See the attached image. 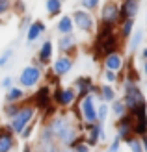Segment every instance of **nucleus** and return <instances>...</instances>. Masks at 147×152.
I'll list each match as a JSON object with an SVG mask.
<instances>
[{
    "instance_id": "nucleus-40",
    "label": "nucleus",
    "mask_w": 147,
    "mask_h": 152,
    "mask_svg": "<svg viewBox=\"0 0 147 152\" xmlns=\"http://www.w3.org/2000/svg\"><path fill=\"white\" fill-rule=\"evenodd\" d=\"M142 58H143L145 61H147V48H143V50H142Z\"/></svg>"
},
{
    "instance_id": "nucleus-4",
    "label": "nucleus",
    "mask_w": 147,
    "mask_h": 152,
    "mask_svg": "<svg viewBox=\"0 0 147 152\" xmlns=\"http://www.w3.org/2000/svg\"><path fill=\"white\" fill-rule=\"evenodd\" d=\"M99 19L100 22L104 24H117L119 22V6L115 0H106L100 7V13H99Z\"/></svg>"
},
{
    "instance_id": "nucleus-6",
    "label": "nucleus",
    "mask_w": 147,
    "mask_h": 152,
    "mask_svg": "<svg viewBox=\"0 0 147 152\" xmlns=\"http://www.w3.org/2000/svg\"><path fill=\"white\" fill-rule=\"evenodd\" d=\"M80 110H82V119L86 121L88 124L97 123V106H95V96L91 95V93L82 96Z\"/></svg>"
},
{
    "instance_id": "nucleus-21",
    "label": "nucleus",
    "mask_w": 147,
    "mask_h": 152,
    "mask_svg": "<svg viewBox=\"0 0 147 152\" xmlns=\"http://www.w3.org/2000/svg\"><path fill=\"white\" fill-rule=\"evenodd\" d=\"M99 98L103 102H112V100H115V89L112 87V86H103V87H99Z\"/></svg>"
},
{
    "instance_id": "nucleus-28",
    "label": "nucleus",
    "mask_w": 147,
    "mask_h": 152,
    "mask_svg": "<svg viewBox=\"0 0 147 152\" xmlns=\"http://www.w3.org/2000/svg\"><path fill=\"white\" fill-rule=\"evenodd\" d=\"M106 115H108V106H106V102H100V106L97 108V121L99 123H104Z\"/></svg>"
},
{
    "instance_id": "nucleus-33",
    "label": "nucleus",
    "mask_w": 147,
    "mask_h": 152,
    "mask_svg": "<svg viewBox=\"0 0 147 152\" xmlns=\"http://www.w3.org/2000/svg\"><path fill=\"white\" fill-rule=\"evenodd\" d=\"M129 145H130V150H132V152H143V150H142V141H138V139H130V141H129Z\"/></svg>"
},
{
    "instance_id": "nucleus-46",
    "label": "nucleus",
    "mask_w": 147,
    "mask_h": 152,
    "mask_svg": "<svg viewBox=\"0 0 147 152\" xmlns=\"http://www.w3.org/2000/svg\"><path fill=\"white\" fill-rule=\"evenodd\" d=\"M0 2H2V0H0Z\"/></svg>"
},
{
    "instance_id": "nucleus-2",
    "label": "nucleus",
    "mask_w": 147,
    "mask_h": 152,
    "mask_svg": "<svg viewBox=\"0 0 147 152\" xmlns=\"http://www.w3.org/2000/svg\"><path fill=\"white\" fill-rule=\"evenodd\" d=\"M34 113H35V110L32 108V106H24V108H21V110L10 119V130H11L13 134H21L22 128H24L30 121L34 119Z\"/></svg>"
},
{
    "instance_id": "nucleus-16",
    "label": "nucleus",
    "mask_w": 147,
    "mask_h": 152,
    "mask_svg": "<svg viewBox=\"0 0 147 152\" xmlns=\"http://www.w3.org/2000/svg\"><path fill=\"white\" fill-rule=\"evenodd\" d=\"M75 47H76V39H75L73 34L61 35L60 39H58V50H60V52H71Z\"/></svg>"
},
{
    "instance_id": "nucleus-31",
    "label": "nucleus",
    "mask_w": 147,
    "mask_h": 152,
    "mask_svg": "<svg viewBox=\"0 0 147 152\" xmlns=\"http://www.w3.org/2000/svg\"><path fill=\"white\" fill-rule=\"evenodd\" d=\"M11 7H13V13L24 15V2L22 0H11Z\"/></svg>"
},
{
    "instance_id": "nucleus-11",
    "label": "nucleus",
    "mask_w": 147,
    "mask_h": 152,
    "mask_svg": "<svg viewBox=\"0 0 147 152\" xmlns=\"http://www.w3.org/2000/svg\"><path fill=\"white\" fill-rule=\"evenodd\" d=\"M67 126H71V121H69L67 117H64V115L54 117V119L50 121V124H49V128H50L52 134H54V137H60L61 132H64Z\"/></svg>"
},
{
    "instance_id": "nucleus-3",
    "label": "nucleus",
    "mask_w": 147,
    "mask_h": 152,
    "mask_svg": "<svg viewBox=\"0 0 147 152\" xmlns=\"http://www.w3.org/2000/svg\"><path fill=\"white\" fill-rule=\"evenodd\" d=\"M71 19H73V24L75 28H78L80 32H88L91 34L95 30V19H93V15H91V11L88 10H75L73 15H71Z\"/></svg>"
},
{
    "instance_id": "nucleus-12",
    "label": "nucleus",
    "mask_w": 147,
    "mask_h": 152,
    "mask_svg": "<svg viewBox=\"0 0 147 152\" xmlns=\"http://www.w3.org/2000/svg\"><path fill=\"white\" fill-rule=\"evenodd\" d=\"M104 67H106V69H110V71H121V67H123V56L119 54L117 50L106 54L104 56Z\"/></svg>"
},
{
    "instance_id": "nucleus-14",
    "label": "nucleus",
    "mask_w": 147,
    "mask_h": 152,
    "mask_svg": "<svg viewBox=\"0 0 147 152\" xmlns=\"http://www.w3.org/2000/svg\"><path fill=\"white\" fill-rule=\"evenodd\" d=\"M13 147V135L10 128H0V152H10Z\"/></svg>"
},
{
    "instance_id": "nucleus-42",
    "label": "nucleus",
    "mask_w": 147,
    "mask_h": 152,
    "mask_svg": "<svg viewBox=\"0 0 147 152\" xmlns=\"http://www.w3.org/2000/svg\"><path fill=\"white\" fill-rule=\"evenodd\" d=\"M60 152H76L75 148H64V150H60Z\"/></svg>"
},
{
    "instance_id": "nucleus-22",
    "label": "nucleus",
    "mask_w": 147,
    "mask_h": 152,
    "mask_svg": "<svg viewBox=\"0 0 147 152\" xmlns=\"http://www.w3.org/2000/svg\"><path fill=\"white\" fill-rule=\"evenodd\" d=\"M58 139H60L61 143H64V145H71V143L76 139V130H75L73 126H67L65 130L61 132V135H60Z\"/></svg>"
},
{
    "instance_id": "nucleus-37",
    "label": "nucleus",
    "mask_w": 147,
    "mask_h": 152,
    "mask_svg": "<svg viewBox=\"0 0 147 152\" xmlns=\"http://www.w3.org/2000/svg\"><path fill=\"white\" fill-rule=\"evenodd\" d=\"M119 145H121V137H119V135H115V139H114V143H112V147H110V150H108V152H117L119 150Z\"/></svg>"
},
{
    "instance_id": "nucleus-43",
    "label": "nucleus",
    "mask_w": 147,
    "mask_h": 152,
    "mask_svg": "<svg viewBox=\"0 0 147 152\" xmlns=\"http://www.w3.org/2000/svg\"><path fill=\"white\" fill-rule=\"evenodd\" d=\"M143 72L147 74V61H145V67H143Z\"/></svg>"
},
{
    "instance_id": "nucleus-39",
    "label": "nucleus",
    "mask_w": 147,
    "mask_h": 152,
    "mask_svg": "<svg viewBox=\"0 0 147 152\" xmlns=\"http://www.w3.org/2000/svg\"><path fill=\"white\" fill-rule=\"evenodd\" d=\"M11 86H13V80L10 78V76H6V78L2 80V87H7V89H10Z\"/></svg>"
},
{
    "instance_id": "nucleus-44",
    "label": "nucleus",
    "mask_w": 147,
    "mask_h": 152,
    "mask_svg": "<svg viewBox=\"0 0 147 152\" xmlns=\"http://www.w3.org/2000/svg\"><path fill=\"white\" fill-rule=\"evenodd\" d=\"M0 26H2V19H0Z\"/></svg>"
},
{
    "instance_id": "nucleus-15",
    "label": "nucleus",
    "mask_w": 147,
    "mask_h": 152,
    "mask_svg": "<svg viewBox=\"0 0 147 152\" xmlns=\"http://www.w3.org/2000/svg\"><path fill=\"white\" fill-rule=\"evenodd\" d=\"M73 19L69 17V15H61L60 20H58V24H56V30H58V34L61 35H69V34H73Z\"/></svg>"
},
{
    "instance_id": "nucleus-9",
    "label": "nucleus",
    "mask_w": 147,
    "mask_h": 152,
    "mask_svg": "<svg viewBox=\"0 0 147 152\" xmlns=\"http://www.w3.org/2000/svg\"><path fill=\"white\" fill-rule=\"evenodd\" d=\"M45 30H47V26H45L43 20H32V22H30V26L26 28V43L32 45L34 41H37L43 35Z\"/></svg>"
},
{
    "instance_id": "nucleus-30",
    "label": "nucleus",
    "mask_w": 147,
    "mask_h": 152,
    "mask_svg": "<svg viewBox=\"0 0 147 152\" xmlns=\"http://www.w3.org/2000/svg\"><path fill=\"white\" fill-rule=\"evenodd\" d=\"M80 4H82L84 10L93 11V10H97V7L100 6V0H80Z\"/></svg>"
},
{
    "instance_id": "nucleus-8",
    "label": "nucleus",
    "mask_w": 147,
    "mask_h": 152,
    "mask_svg": "<svg viewBox=\"0 0 147 152\" xmlns=\"http://www.w3.org/2000/svg\"><path fill=\"white\" fill-rule=\"evenodd\" d=\"M76 98V91L73 87H61L54 91V100L60 106H71Z\"/></svg>"
},
{
    "instance_id": "nucleus-27",
    "label": "nucleus",
    "mask_w": 147,
    "mask_h": 152,
    "mask_svg": "<svg viewBox=\"0 0 147 152\" xmlns=\"http://www.w3.org/2000/svg\"><path fill=\"white\" fill-rule=\"evenodd\" d=\"M49 93H50V87H43V89L37 91V96H35L37 106H45V104H49V102H50Z\"/></svg>"
},
{
    "instance_id": "nucleus-24",
    "label": "nucleus",
    "mask_w": 147,
    "mask_h": 152,
    "mask_svg": "<svg viewBox=\"0 0 147 152\" xmlns=\"http://www.w3.org/2000/svg\"><path fill=\"white\" fill-rule=\"evenodd\" d=\"M132 37H130V43H129V48H130V52H134V50H138V47L142 45V39H143V32L142 30H136L134 34H130Z\"/></svg>"
},
{
    "instance_id": "nucleus-1",
    "label": "nucleus",
    "mask_w": 147,
    "mask_h": 152,
    "mask_svg": "<svg viewBox=\"0 0 147 152\" xmlns=\"http://www.w3.org/2000/svg\"><path fill=\"white\" fill-rule=\"evenodd\" d=\"M123 91H125V98H123V102H125L127 110L134 111L138 106L145 104V98H143L142 91H140V87L136 86L134 80H129V78H127L125 83H123Z\"/></svg>"
},
{
    "instance_id": "nucleus-41",
    "label": "nucleus",
    "mask_w": 147,
    "mask_h": 152,
    "mask_svg": "<svg viewBox=\"0 0 147 152\" xmlns=\"http://www.w3.org/2000/svg\"><path fill=\"white\" fill-rule=\"evenodd\" d=\"M142 147L145 148V152H147V137H143V141H142Z\"/></svg>"
},
{
    "instance_id": "nucleus-34",
    "label": "nucleus",
    "mask_w": 147,
    "mask_h": 152,
    "mask_svg": "<svg viewBox=\"0 0 147 152\" xmlns=\"http://www.w3.org/2000/svg\"><path fill=\"white\" fill-rule=\"evenodd\" d=\"M11 54H13V50L11 48H7L6 52H4V54L2 56H0V67H4L7 61H10V58H11Z\"/></svg>"
},
{
    "instance_id": "nucleus-35",
    "label": "nucleus",
    "mask_w": 147,
    "mask_h": 152,
    "mask_svg": "<svg viewBox=\"0 0 147 152\" xmlns=\"http://www.w3.org/2000/svg\"><path fill=\"white\" fill-rule=\"evenodd\" d=\"M30 22H32V17H30V15H22V20H21V26H19V30L22 32V30H26L28 26H30Z\"/></svg>"
},
{
    "instance_id": "nucleus-18",
    "label": "nucleus",
    "mask_w": 147,
    "mask_h": 152,
    "mask_svg": "<svg viewBox=\"0 0 147 152\" xmlns=\"http://www.w3.org/2000/svg\"><path fill=\"white\" fill-rule=\"evenodd\" d=\"M89 137H88V141H89V145H95V143L99 141V139H104V130H103V124H89Z\"/></svg>"
},
{
    "instance_id": "nucleus-29",
    "label": "nucleus",
    "mask_w": 147,
    "mask_h": 152,
    "mask_svg": "<svg viewBox=\"0 0 147 152\" xmlns=\"http://www.w3.org/2000/svg\"><path fill=\"white\" fill-rule=\"evenodd\" d=\"M19 110H21V108L17 106V102H7V104H6V108H4V113H6V117H10V119H11Z\"/></svg>"
},
{
    "instance_id": "nucleus-45",
    "label": "nucleus",
    "mask_w": 147,
    "mask_h": 152,
    "mask_svg": "<svg viewBox=\"0 0 147 152\" xmlns=\"http://www.w3.org/2000/svg\"><path fill=\"white\" fill-rule=\"evenodd\" d=\"M61 2H65V0H61Z\"/></svg>"
},
{
    "instance_id": "nucleus-32",
    "label": "nucleus",
    "mask_w": 147,
    "mask_h": 152,
    "mask_svg": "<svg viewBox=\"0 0 147 152\" xmlns=\"http://www.w3.org/2000/svg\"><path fill=\"white\" fill-rule=\"evenodd\" d=\"M10 10H11V0H2V2H0V17L6 15V13H10Z\"/></svg>"
},
{
    "instance_id": "nucleus-7",
    "label": "nucleus",
    "mask_w": 147,
    "mask_h": 152,
    "mask_svg": "<svg viewBox=\"0 0 147 152\" xmlns=\"http://www.w3.org/2000/svg\"><path fill=\"white\" fill-rule=\"evenodd\" d=\"M140 11V0H123L119 6V22L125 19H136Z\"/></svg>"
},
{
    "instance_id": "nucleus-19",
    "label": "nucleus",
    "mask_w": 147,
    "mask_h": 152,
    "mask_svg": "<svg viewBox=\"0 0 147 152\" xmlns=\"http://www.w3.org/2000/svg\"><path fill=\"white\" fill-rule=\"evenodd\" d=\"M61 6H64L61 0H45V10H47L49 17H56L58 13H61Z\"/></svg>"
},
{
    "instance_id": "nucleus-26",
    "label": "nucleus",
    "mask_w": 147,
    "mask_h": 152,
    "mask_svg": "<svg viewBox=\"0 0 147 152\" xmlns=\"http://www.w3.org/2000/svg\"><path fill=\"white\" fill-rule=\"evenodd\" d=\"M112 111H114V115L115 117H123L127 113V106H125V102L123 100H112Z\"/></svg>"
},
{
    "instance_id": "nucleus-23",
    "label": "nucleus",
    "mask_w": 147,
    "mask_h": 152,
    "mask_svg": "<svg viewBox=\"0 0 147 152\" xmlns=\"http://www.w3.org/2000/svg\"><path fill=\"white\" fill-rule=\"evenodd\" d=\"M21 98H24V91L19 89V87H10L7 89V95H6V102H17Z\"/></svg>"
},
{
    "instance_id": "nucleus-38",
    "label": "nucleus",
    "mask_w": 147,
    "mask_h": 152,
    "mask_svg": "<svg viewBox=\"0 0 147 152\" xmlns=\"http://www.w3.org/2000/svg\"><path fill=\"white\" fill-rule=\"evenodd\" d=\"M75 150H76V152H89V147L86 145V143H80V145L75 147Z\"/></svg>"
},
{
    "instance_id": "nucleus-13",
    "label": "nucleus",
    "mask_w": 147,
    "mask_h": 152,
    "mask_svg": "<svg viewBox=\"0 0 147 152\" xmlns=\"http://www.w3.org/2000/svg\"><path fill=\"white\" fill-rule=\"evenodd\" d=\"M97 47H99V50L103 52L104 56L110 54V52H115L117 50V37H115V34H110L108 37H104L103 41H99Z\"/></svg>"
},
{
    "instance_id": "nucleus-36",
    "label": "nucleus",
    "mask_w": 147,
    "mask_h": 152,
    "mask_svg": "<svg viewBox=\"0 0 147 152\" xmlns=\"http://www.w3.org/2000/svg\"><path fill=\"white\" fill-rule=\"evenodd\" d=\"M104 78H106V82H115L117 80V74H115V71H110V69H106L104 71Z\"/></svg>"
},
{
    "instance_id": "nucleus-17",
    "label": "nucleus",
    "mask_w": 147,
    "mask_h": 152,
    "mask_svg": "<svg viewBox=\"0 0 147 152\" xmlns=\"http://www.w3.org/2000/svg\"><path fill=\"white\" fill-rule=\"evenodd\" d=\"M91 86H93V83H91V78H88V76H82V78H76L75 80V91H76V93H80L82 96L89 93Z\"/></svg>"
},
{
    "instance_id": "nucleus-5",
    "label": "nucleus",
    "mask_w": 147,
    "mask_h": 152,
    "mask_svg": "<svg viewBox=\"0 0 147 152\" xmlns=\"http://www.w3.org/2000/svg\"><path fill=\"white\" fill-rule=\"evenodd\" d=\"M41 76H43V71H41V67H37V65H28L22 69L21 76H19V82H21V86L22 87H34L39 83L41 80Z\"/></svg>"
},
{
    "instance_id": "nucleus-25",
    "label": "nucleus",
    "mask_w": 147,
    "mask_h": 152,
    "mask_svg": "<svg viewBox=\"0 0 147 152\" xmlns=\"http://www.w3.org/2000/svg\"><path fill=\"white\" fill-rule=\"evenodd\" d=\"M132 30H134V19H125V20H121V30H119L121 37H129L130 34H132Z\"/></svg>"
},
{
    "instance_id": "nucleus-20",
    "label": "nucleus",
    "mask_w": 147,
    "mask_h": 152,
    "mask_svg": "<svg viewBox=\"0 0 147 152\" xmlns=\"http://www.w3.org/2000/svg\"><path fill=\"white\" fill-rule=\"evenodd\" d=\"M52 58V41H43V45L39 47V59L43 63H49Z\"/></svg>"
},
{
    "instance_id": "nucleus-10",
    "label": "nucleus",
    "mask_w": 147,
    "mask_h": 152,
    "mask_svg": "<svg viewBox=\"0 0 147 152\" xmlns=\"http://www.w3.org/2000/svg\"><path fill=\"white\" fill-rule=\"evenodd\" d=\"M71 69H73V59L69 56H60L56 61H54V65H52V71H54L56 76H64Z\"/></svg>"
}]
</instances>
